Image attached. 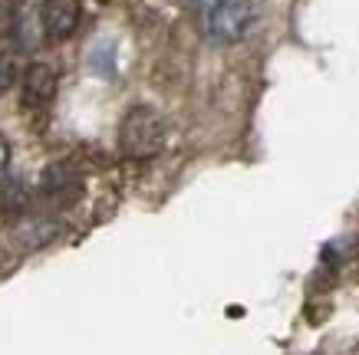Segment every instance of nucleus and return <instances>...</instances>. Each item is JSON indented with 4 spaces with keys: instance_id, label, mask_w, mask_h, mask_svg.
I'll list each match as a JSON object with an SVG mask.
<instances>
[{
    "instance_id": "obj_1",
    "label": "nucleus",
    "mask_w": 359,
    "mask_h": 355,
    "mask_svg": "<svg viewBox=\"0 0 359 355\" xmlns=\"http://www.w3.org/2000/svg\"><path fill=\"white\" fill-rule=\"evenodd\" d=\"M168 145V118L155 106H132L119 122V151L129 162H149Z\"/></svg>"
},
{
    "instance_id": "obj_2",
    "label": "nucleus",
    "mask_w": 359,
    "mask_h": 355,
    "mask_svg": "<svg viewBox=\"0 0 359 355\" xmlns=\"http://www.w3.org/2000/svg\"><path fill=\"white\" fill-rule=\"evenodd\" d=\"M254 17H257L254 0H215L208 13V33L215 43H241L254 27Z\"/></svg>"
},
{
    "instance_id": "obj_3",
    "label": "nucleus",
    "mask_w": 359,
    "mask_h": 355,
    "mask_svg": "<svg viewBox=\"0 0 359 355\" xmlns=\"http://www.w3.org/2000/svg\"><path fill=\"white\" fill-rule=\"evenodd\" d=\"M40 23L50 40H66L79 27V0H43Z\"/></svg>"
},
{
    "instance_id": "obj_4",
    "label": "nucleus",
    "mask_w": 359,
    "mask_h": 355,
    "mask_svg": "<svg viewBox=\"0 0 359 355\" xmlns=\"http://www.w3.org/2000/svg\"><path fill=\"white\" fill-rule=\"evenodd\" d=\"M56 89H60V79H56V69L46 63H33L27 73H23V106L27 109H46L56 99Z\"/></svg>"
},
{
    "instance_id": "obj_5",
    "label": "nucleus",
    "mask_w": 359,
    "mask_h": 355,
    "mask_svg": "<svg viewBox=\"0 0 359 355\" xmlns=\"http://www.w3.org/2000/svg\"><path fill=\"white\" fill-rule=\"evenodd\" d=\"M79 174L69 168V165H53L50 172L43 174V197L56 201V204H69L79 194Z\"/></svg>"
},
{
    "instance_id": "obj_6",
    "label": "nucleus",
    "mask_w": 359,
    "mask_h": 355,
    "mask_svg": "<svg viewBox=\"0 0 359 355\" xmlns=\"http://www.w3.org/2000/svg\"><path fill=\"white\" fill-rule=\"evenodd\" d=\"M23 207H30V191H27V184H23L20 178L4 181V188H0V211L20 214Z\"/></svg>"
},
{
    "instance_id": "obj_7",
    "label": "nucleus",
    "mask_w": 359,
    "mask_h": 355,
    "mask_svg": "<svg viewBox=\"0 0 359 355\" xmlns=\"http://www.w3.org/2000/svg\"><path fill=\"white\" fill-rule=\"evenodd\" d=\"M11 83H13V60L0 53V96L7 92V86H11Z\"/></svg>"
},
{
    "instance_id": "obj_8",
    "label": "nucleus",
    "mask_w": 359,
    "mask_h": 355,
    "mask_svg": "<svg viewBox=\"0 0 359 355\" xmlns=\"http://www.w3.org/2000/svg\"><path fill=\"white\" fill-rule=\"evenodd\" d=\"M7 165H11V141L0 135V174L7 172Z\"/></svg>"
}]
</instances>
